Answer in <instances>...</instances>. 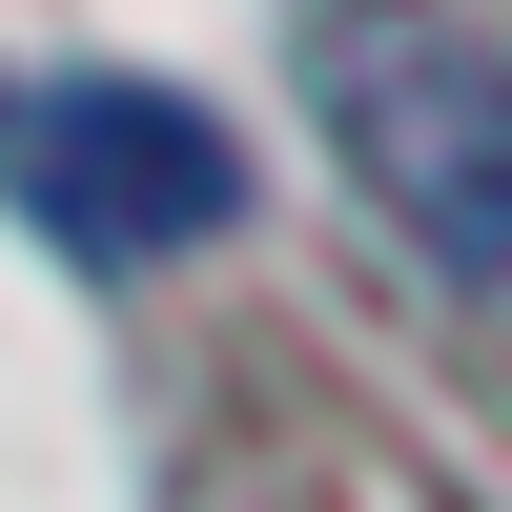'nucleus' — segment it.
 I'll return each instance as SVG.
<instances>
[{
  "label": "nucleus",
  "instance_id": "f257e3e1",
  "mask_svg": "<svg viewBox=\"0 0 512 512\" xmlns=\"http://www.w3.org/2000/svg\"><path fill=\"white\" fill-rule=\"evenodd\" d=\"M308 103L328 164L369 185V226L451 287H512V62L431 0H328L308 21Z\"/></svg>",
  "mask_w": 512,
  "mask_h": 512
},
{
  "label": "nucleus",
  "instance_id": "f03ea898",
  "mask_svg": "<svg viewBox=\"0 0 512 512\" xmlns=\"http://www.w3.org/2000/svg\"><path fill=\"white\" fill-rule=\"evenodd\" d=\"M21 205L103 267H164V246H226L246 226V144L164 82H41L21 103Z\"/></svg>",
  "mask_w": 512,
  "mask_h": 512
}]
</instances>
